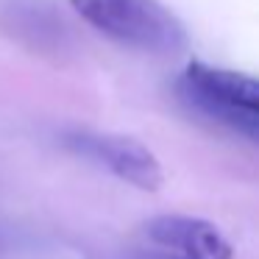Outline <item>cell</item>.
Here are the masks:
<instances>
[{
  "mask_svg": "<svg viewBox=\"0 0 259 259\" xmlns=\"http://www.w3.org/2000/svg\"><path fill=\"white\" fill-rule=\"evenodd\" d=\"M84 23L131 51L173 56L187 48V28L159 0H70Z\"/></svg>",
  "mask_w": 259,
  "mask_h": 259,
  "instance_id": "6da1fadb",
  "label": "cell"
},
{
  "mask_svg": "<svg viewBox=\"0 0 259 259\" xmlns=\"http://www.w3.org/2000/svg\"><path fill=\"white\" fill-rule=\"evenodd\" d=\"M67 148L103 164L109 173H114L117 179H123L125 184L137 187V190L156 192L164 181L159 159L151 153V148H145L134 137L75 131V134H67Z\"/></svg>",
  "mask_w": 259,
  "mask_h": 259,
  "instance_id": "7a4b0ae2",
  "label": "cell"
},
{
  "mask_svg": "<svg viewBox=\"0 0 259 259\" xmlns=\"http://www.w3.org/2000/svg\"><path fill=\"white\" fill-rule=\"evenodd\" d=\"M148 237L170 251L195 253L203 259H234V245L214 223L184 214H162L148 223Z\"/></svg>",
  "mask_w": 259,
  "mask_h": 259,
  "instance_id": "3957f363",
  "label": "cell"
},
{
  "mask_svg": "<svg viewBox=\"0 0 259 259\" xmlns=\"http://www.w3.org/2000/svg\"><path fill=\"white\" fill-rule=\"evenodd\" d=\"M181 81L190 84L192 90L214 98V101H223L237 109H245L251 114H259V78H253V75L226 67H212V64L203 62H190Z\"/></svg>",
  "mask_w": 259,
  "mask_h": 259,
  "instance_id": "277c9868",
  "label": "cell"
},
{
  "mask_svg": "<svg viewBox=\"0 0 259 259\" xmlns=\"http://www.w3.org/2000/svg\"><path fill=\"white\" fill-rule=\"evenodd\" d=\"M176 92H179L181 103H184L187 109H192L195 114L209 117L212 123L229 128L231 134H240V137H245V140H251L259 145V114H251V112H245V109H237V106L223 103V101H214V98L192 90L184 81H179V90Z\"/></svg>",
  "mask_w": 259,
  "mask_h": 259,
  "instance_id": "5b68a950",
  "label": "cell"
},
{
  "mask_svg": "<svg viewBox=\"0 0 259 259\" xmlns=\"http://www.w3.org/2000/svg\"><path fill=\"white\" fill-rule=\"evenodd\" d=\"M164 259H203V256H195V253H181V251H176V253H170V256H164Z\"/></svg>",
  "mask_w": 259,
  "mask_h": 259,
  "instance_id": "8992f818",
  "label": "cell"
}]
</instances>
